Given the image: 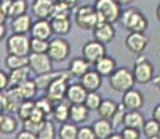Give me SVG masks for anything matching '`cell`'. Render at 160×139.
<instances>
[{
  "instance_id": "3",
  "label": "cell",
  "mask_w": 160,
  "mask_h": 139,
  "mask_svg": "<svg viewBox=\"0 0 160 139\" xmlns=\"http://www.w3.org/2000/svg\"><path fill=\"white\" fill-rule=\"evenodd\" d=\"M93 7L96 10L100 22L114 24L121 20V6L114 0H95Z\"/></svg>"
},
{
  "instance_id": "30",
  "label": "cell",
  "mask_w": 160,
  "mask_h": 139,
  "mask_svg": "<svg viewBox=\"0 0 160 139\" xmlns=\"http://www.w3.org/2000/svg\"><path fill=\"white\" fill-rule=\"evenodd\" d=\"M70 109H71V104L67 100L61 102V103H57L56 106H54L53 114H52L54 121L60 122V124H64V122L70 121Z\"/></svg>"
},
{
  "instance_id": "25",
  "label": "cell",
  "mask_w": 160,
  "mask_h": 139,
  "mask_svg": "<svg viewBox=\"0 0 160 139\" xmlns=\"http://www.w3.org/2000/svg\"><path fill=\"white\" fill-rule=\"evenodd\" d=\"M31 68L29 67H24L20 70H14L10 71L8 75H10V88H15V86L22 85L24 82L29 81L31 79Z\"/></svg>"
},
{
  "instance_id": "53",
  "label": "cell",
  "mask_w": 160,
  "mask_h": 139,
  "mask_svg": "<svg viewBox=\"0 0 160 139\" xmlns=\"http://www.w3.org/2000/svg\"><path fill=\"white\" fill-rule=\"evenodd\" d=\"M6 36V25L4 24H2V25H0V38H4Z\"/></svg>"
},
{
  "instance_id": "54",
  "label": "cell",
  "mask_w": 160,
  "mask_h": 139,
  "mask_svg": "<svg viewBox=\"0 0 160 139\" xmlns=\"http://www.w3.org/2000/svg\"><path fill=\"white\" fill-rule=\"evenodd\" d=\"M156 20H158V22L160 24V3L158 7H156Z\"/></svg>"
},
{
  "instance_id": "43",
  "label": "cell",
  "mask_w": 160,
  "mask_h": 139,
  "mask_svg": "<svg viewBox=\"0 0 160 139\" xmlns=\"http://www.w3.org/2000/svg\"><path fill=\"white\" fill-rule=\"evenodd\" d=\"M70 13H71V10H70L67 6L56 2L50 20H53V18H70Z\"/></svg>"
},
{
  "instance_id": "51",
  "label": "cell",
  "mask_w": 160,
  "mask_h": 139,
  "mask_svg": "<svg viewBox=\"0 0 160 139\" xmlns=\"http://www.w3.org/2000/svg\"><path fill=\"white\" fill-rule=\"evenodd\" d=\"M107 139H124V138H122V135L120 134V132H114V134H112Z\"/></svg>"
},
{
  "instance_id": "55",
  "label": "cell",
  "mask_w": 160,
  "mask_h": 139,
  "mask_svg": "<svg viewBox=\"0 0 160 139\" xmlns=\"http://www.w3.org/2000/svg\"><path fill=\"white\" fill-rule=\"evenodd\" d=\"M2 2H13V0H2Z\"/></svg>"
},
{
  "instance_id": "13",
  "label": "cell",
  "mask_w": 160,
  "mask_h": 139,
  "mask_svg": "<svg viewBox=\"0 0 160 139\" xmlns=\"http://www.w3.org/2000/svg\"><path fill=\"white\" fill-rule=\"evenodd\" d=\"M56 0H33L31 6V13L36 20H50Z\"/></svg>"
},
{
  "instance_id": "24",
  "label": "cell",
  "mask_w": 160,
  "mask_h": 139,
  "mask_svg": "<svg viewBox=\"0 0 160 139\" xmlns=\"http://www.w3.org/2000/svg\"><path fill=\"white\" fill-rule=\"evenodd\" d=\"M89 109L85 104H71L70 109V121L74 124H84L89 118Z\"/></svg>"
},
{
  "instance_id": "33",
  "label": "cell",
  "mask_w": 160,
  "mask_h": 139,
  "mask_svg": "<svg viewBox=\"0 0 160 139\" xmlns=\"http://www.w3.org/2000/svg\"><path fill=\"white\" fill-rule=\"evenodd\" d=\"M141 131H142V135L146 139H158L160 134V124L153 118L146 120L145 124H143V128Z\"/></svg>"
},
{
  "instance_id": "12",
  "label": "cell",
  "mask_w": 160,
  "mask_h": 139,
  "mask_svg": "<svg viewBox=\"0 0 160 139\" xmlns=\"http://www.w3.org/2000/svg\"><path fill=\"white\" fill-rule=\"evenodd\" d=\"M121 104L127 109V111L141 110L143 107V104H145V97H143L141 91L132 88L130 91L125 92V93H122Z\"/></svg>"
},
{
  "instance_id": "46",
  "label": "cell",
  "mask_w": 160,
  "mask_h": 139,
  "mask_svg": "<svg viewBox=\"0 0 160 139\" xmlns=\"http://www.w3.org/2000/svg\"><path fill=\"white\" fill-rule=\"evenodd\" d=\"M10 89V75L6 71H0V91L4 92Z\"/></svg>"
},
{
  "instance_id": "48",
  "label": "cell",
  "mask_w": 160,
  "mask_h": 139,
  "mask_svg": "<svg viewBox=\"0 0 160 139\" xmlns=\"http://www.w3.org/2000/svg\"><path fill=\"white\" fill-rule=\"evenodd\" d=\"M57 3H61V4L67 6L70 10H74V8L78 7V0H56Z\"/></svg>"
},
{
  "instance_id": "31",
  "label": "cell",
  "mask_w": 160,
  "mask_h": 139,
  "mask_svg": "<svg viewBox=\"0 0 160 139\" xmlns=\"http://www.w3.org/2000/svg\"><path fill=\"white\" fill-rule=\"evenodd\" d=\"M78 129L79 127H77V124H74L71 121H67L64 124H60L57 131V137L58 139H77Z\"/></svg>"
},
{
  "instance_id": "17",
  "label": "cell",
  "mask_w": 160,
  "mask_h": 139,
  "mask_svg": "<svg viewBox=\"0 0 160 139\" xmlns=\"http://www.w3.org/2000/svg\"><path fill=\"white\" fill-rule=\"evenodd\" d=\"M0 103H2L3 113L13 114V113H17L18 107H20L21 103H22V100L15 96L14 92L11 91V89H8V91H4L0 93Z\"/></svg>"
},
{
  "instance_id": "14",
  "label": "cell",
  "mask_w": 160,
  "mask_h": 139,
  "mask_svg": "<svg viewBox=\"0 0 160 139\" xmlns=\"http://www.w3.org/2000/svg\"><path fill=\"white\" fill-rule=\"evenodd\" d=\"M92 33H93L95 41L103 43V45H109V43H112L116 38V28L113 24L100 22L99 25L92 31Z\"/></svg>"
},
{
  "instance_id": "7",
  "label": "cell",
  "mask_w": 160,
  "mask_h": 139,
  "mask_svg": "<svg viewBox=\"0 0 160 139\" xmlns=\"http://www.w3.org/2000/svg\"><path fill=\"white\" fill-rule=\"evenodd\" d=\"M6 50H7V54L28 57L31 54V38L27 35L13 33L6 41Z\"/></svg>"
},
{
  "instance_id": "52",
  "label": "cell",
  "mask_w": 160,
  "mask_h": 139,
  "mask_svg": "<svg viewBox=\"0 0 160 139\" xmlns=\"http://www.w3.org/2000/svg\"><path fill=\"white\" fill-rule=\"evenodd\" d=\"M153 83H155V86L159 89V92H160V74L155 77V79H153Z\"/></svg>"
},
{
  "instance_id": "15",
  "label": "cell",
  "mask_w": 160,
  "mask_h": 139,
  "mask_svg": "<svg viewBox=\"0 0 160 139\" xmlns=\"http://www.w3.org/2000/svg\"><path fill=\"white\" fill-rule=\"evenodd\" d=\"M31 38L35 39H45V41H50L53 33V28H52L50 20H36L31 28Z\"/></svg>"
},
{
  "instance_id": "18",
  "label": "cell",
  "mask_w": 160,
  "mask_h": 139,
  "mask_svg": "<svg viewBox=\"0 0 160 139\" xmlns=\"http://www.w3.org/2000/svg\"><path fill=\"white\" fill-rule=\"evenodd\" d=\"M11 91L14 92V95L21 100H33L36 92L39 91L38 86H36L35 79H29V81L24 82L22 85L15 86V88H10Z\"/></svg>"
},
{
  "instance_id": "32",
  "label": "cell",
  "mask_w": 160,
  "mask_h": 139,
  "mask_svg": "<svg viewBox=\"0 0 160 139\" xmlns=\"http://www.w3.org/2000/svg\"><path fill=\"white\" fill-rule=\"evenodd\" d=\"M4 64L8 71L20 70V68H24V67H28V57L7 54V57H6V60H4Z\"/></svg>"
},
{
  "instance_id": "22",
  "label": "cell",
  "mask_w": 160,
  "mask_h": 139,
  "mask_svg": "<svg viewBox=\"0 0 160 139\" xmlns=\"http://www.w3.org/2000/svg\"><path fill=\"white\" fill-rule=\"evenodd\" d=\"M117 68H118V67H117L116 58L112 57V56H107V54L104 56L103 58H100L93 66V70L96 71V72H99L103 78L104 77H110Z\"/></svg>"
},
{
  "instance_id": "44",
  "label": "cell",
  "mask_w": 160,
  "mask_h": 139,
  "mask_svg": "<svg viewBox=\"0 0 160 139\" xmlns=\"http://www.w3.org/2000/svg\"><path fill=\"white\" fill-rule=\"evenodd\" d=\"M120 134L122 135L124 139H141V135H142V131L137 128H128V127H122L121 132Z\"/></svg>"
},
{
  "instance_id": "40",
  "label": "cell",
  "mask_w": 160,
  "mask_h": 139,
  "mask_svg": "<svg viewBox=\"0 0 160 139\" xmlns=\"http://www.w3.org/2000/svg\"><path fill=\"white\" fill-rule=\"evenodd\" d=\"M56 138H57L56 125H54L53 121L48 120L45 127H43V129L38 134V139H56Z\"/></svg>"
},
{
  "instance_id": "26",
  "label": "cell",
  "mask_w": 160,
  "mask_h": 139,
  "mask_svg": "<svg viewBox=\"0 0 160 139\" xmlns=\"http://www.w3.org/2000/svg\"><path fill=\"white\" fill-rule=\"evenodd\" d=\"M17 127H18L17 118H15L13 114L2 113V116H0V131H2V134H4V135L14 134L17 131Z\"/></svg>"
},
{
  "instance_id": "34",
  "label": "cell",
  "mask_w": 160,
  "mask_h": 139,
  "mask_svg": "<svg viewBox=\"0 0 160 139\" xmlns=\"http://www.w3.org/2000/svg\"><path fill=\"white\" fill-rule=\"evenodd\" d=\"M35 110H36V102L35 100H24L17 110V117L20 120H22V121H25V120L31 118V116L33 114Z\"/></svg>"
},
{
  "instance_id": "20",
  "label": "cell",
  "mask_w": 160,
  "mask_h": 139,
  "mask_svg": "<svg viewBox=\"0 0 160 139\" xmlns=\"http://www.w3.org/2000/svg\"><path fill=\"white\" fill-rule=\"evenodd\" d=\"M91 70V64L85 60L84 57H72L68 61V72L72 78H79L81 79L88 71Z\"/></svg>"
},
{
  "instance_id": "29",
  "label": "cell",
  "mask_w": 160,
  "mask_h": 139,
  "mask_svg": "<svg viewBox=\"0 0 160 139\" xmlns=\"http://www.w3.org/2000/svg\"><path fill=\"white\" fill-rule=\"evenodd\" d=\"M53 33L56 36H66L71 32V20L70 18H53L50 20Z\"/></svg>"
},
{
  "instance_id": "38",
  "label": "cell",
  "mask_w": 160,
  "mask_h": 139,
  "mask_svg": "<svg viewBox=\"0 0 160 139\" xmlns=\"http://www.w3.org/2000/svg\"><path fill=\"white\" fill-rule=\"evenodd\" d=\"M102 102H103V99L98 92H91V93H88L84 104L89 109V111H98L100 104H102Z\"/></svg>"
},
{
  "instance_id": "42",
  "label": "cell",
  "mask_w": 160,
  "mask_h": 139,
  "mask_svg": "<svg viewBox=\"0 0 160 139\" xmlns=\"http://www.w3.org/2000/svg\"><path fill=\"white\" fill-rule=\"evenodd\" d=\"M125 114H127V109H125L124 106H122L121 103L118 104V109H117L114 117H113L110 121H112V124L114 128H118L120 125L124 127V118H125Z\"/></svg>"
},
{
  "instance_id": "5",
  "label": "cell",
  "mask_w": 160,
  "mask_h": 139,
  "mask_svg": "<svg viewBox=\"0 0 160 139\" xmlns=\"http://www.w3.org/2000/svg\"><path fill=\"white\" fill-rule=\"evenodd\" d=\"M70 77H71L70 72L61 71L60 75L48 86V89L45 91V96L50 99L54 104L64 102L67 96V89H68L70 85Z\"/></svg>"
},
{
  "instance_id": "35",
  "label": "cell",
  "mask_w": 160,
  "mask_h": 139,
  "mask_svg": "<svg viewBox=\"0 0 160 139\" xmlns=\"http://www.w3.org/2000/svg\"><path fill=\"white\" fill-rule=\"evenodd\" d=\"M28 11V3L27 0H13L10 3V8H8V18H15L20 15L27 14Z\"/></svg>"
},
{
  "instance_id": "1",
  "label": "cell",
  "mask_w": 160,
  "mask_h": 139,
  "mask_svg": "<svg viewBox=\"0 0 160 139\" xmlns=\"http://www.w3.org/2000/svg\"><path fill=\"white\" fill-rule=\"evenodd\" d=\"M120 21H121L122 27L128 31V33L131 32L145 33V31L148 29V25H149V21L145 17V14L134 7H127L125 10H122L121 20Z\"/></svg>"
},
{
  "instance_id": "21",
  "label": "cell",
  "mask_w": 160,
  "mask_h": 139,
  "mask_svg": "<svg viewBox=\"0 0 160 139\" xmlns=\"http://www.w3.org/2000/svg\"><path fill=\"white\" fill-rule=\"evenodd\" d=\"M102 79H103V77L100 75L99 72H96L95 70H89L88 72L81 78L79 82H81L82 86L91 93V92L99 91L100 86H102Z\"/></svg>"
},
{
  "instance_id": "4",
  "label": "cell",
  "mask_w": 160,
  "mask_h": 139,
  "mask_svg": "<svg viewBox=\"0 0 160 139\" xmlns=\"http://www.w3.org/2000/svg\"><path fill=\"white\" fill-rule=\"evenodd\" d=\"M109 83L110 88L117 93H125L127 91L134 88L135 85V78L132 70L127 67H120L117 68L112 75L109 77Z\"/></svg>"
},
{
  "instance_id": "39",
  "label": "cell",
  "mask_w": 160,
  "mask_h": 139,
  "mask_svg": "<svg viewBox=\"0 0 160 139\" xmlns=\"http://www.w3.org/2000/svg\"><path fill=\"white\" fill-rule=\"evenodd\" d=\"M49 45H50V41L31 38V53H39V54L48 53Z\"/></svg>"
},
{
  "instance_id": "47",
  "label": "cell",
  "mask_w": 160,
  "mask_h": 139,
  "mask_svg": "<svg viewBox=\"0 0 160 139\" xmlns=\"http://www.w3.org/2000/svg\"><path fill=\"white\" fill-rule=\"evenodd\" d=\"M15 139H38V135L22 129V131H20L17 135H15Z\"/></svg>"
},
{
  "instance_id": "23",
  "label": "cell",
  "mask_w": 160,
  "mask_h": 139,
  "mask_svg": "<svg viewBox=\"0 0 160 139\" xmlns=\"http://www.w3.org/2000/svg\"><path fill=\"white\" fill-rule=\"evenodd\" d=\"M92 128H93V132L98 139H107L112 134H114V127L110 120L98 118L92 124Z\"/></svg>"
},
{
  "instance_id": "45",
  "label": "cell",
  "mask_w": 160,
  "mask_h": 139,
  "mask_svg": "<svg viewBox=\"0 0 160 139\" xmlns=\"http://www.w3.org/2000/svg\"><path fill=\"white\" fill-rule=\"evenodd\" d=\"M77 139H98L93 132V128L89 125H84L78 129V137Z\"/></svg>"
},
{
  "instance_id": "9",
  "label": "cell",
  "mask_w": 160,
  "mask_h": 139,
  "mask_svg": "<svg viewBox=\"0 0 160 139\" xmlns=\"http://www.w3.org/2000/svg\"><path fill=\"white\" fill-rule=\"evenodd\" d=\"M28 67L35 75H43L53 71V61L48 53H31L28 56Z\"/></svg>"
},
{
  "instance_id": "2",
  "label": "cell",
  "mask_w": 160,
  "mask_h": 139,
  "mask_svg": "<svg viewBox=\"0 0 160 139\" xmlns=\"http://www.w3.org/2000/svg\"><path fill=\"white\" fill-rule=\"evenodd\" d=\"M74 22L82 31H93L100 24V21L93 6L82 4L74 11Z\"/></svg>"
},
{
  "instance_id": "50",
  "label": "cell",
  "mask_w": 160,
  "mask_h": 139,
  "mask_svg": "<svg viewBox=\"0 0 160 139\" xmlns=\"http://www.w3.org/2000/svg\"><path fill=\"white\" fill-rule=\"evenodd\" d=\"M114 2H116V3H118V4L121 6V7H125V8H127L128 6H130L131 3L134 2V0H114Z\"/></svg>"
},
{
  "instance_id": "27",
  "label": "cell",
  "mask_w": 160,
  "mask_h": 139,
  "mask_svg": "<svg viewBox=\"0 0 160 139\" xmlns=\"http://www.w3.org/2000/svg\"><path fill=\"white\" fill-rule=\"evenodd\" d=\"M145 117L141 113V110H135V111H127L124 118V127L128 128H137V129H142L143 124H145Z\"/></svg>"
},
{
  "instance_id": "37",
  "label": "cell",
  "mask_w": 160,
  "mask_h": 139,
  "mask_svg": "<svg viewBox=\"0 0 160 139\" xmlns=\"http://www.w3.org/2000/svg\"><path fill=\"white\" fill-rule=\"evenodd\" d=\"M46 121H48V120H45V121H39V120L28 118V120H25V121H22V129H25V131H29V132H32V134L38 135L39 132L43 129Z\"/></svg>"
},
{
  "instance_id": "6",
  "label": "cell",
  "mask_w": 160,
  "mask_h": 139,
  "mask_svg": "<svg viewBox=\"0 0 160 139\" xmlns=\"http://www.w3.org/2000/svg\"><path fill=\"white\" fill-rule=\"evenodd\" d=\"M132 74H134L135 83H138V85H146V83L153 82L156 77L155 67L145 56H138L137 57L134 67H132Z\"/></svg>"
},
{
  "instance_id": "16",
  "label": "cell",
  "mask_w": 160,
  "mask_h": 139,
  "mask_svg": "<svg viewBox=\"0 0 160 139\" xmlns=\"http://www.w3.org/2000/svg\"><path fill=\"white\" fill-rule=\"evenodd\" d=\"M88 93L89 92L82 86L81 82H72L70 83L68 89H67L66 100L70 104H84Z\"/></svg>"
},
{
  "instance_id": "49",
  "label": "cell",
  "mask_w": 160,
  "mask_h": 139,
  "mask_svg": "<svg viewBox=\"0 0 160 139\" xmlns=\"http://www.w3.org/2000/svg\"><path fill=\"white\" fill-rule=\"evenodd\" d=\"M152 118L156 120V121L160 124V103H158L152 110Z\"/></svg>"
},
{
  "instance_id": "19",
  "label": "cell",
  "mask_w": 160,
  "mask_h": 139,
  "mask_svg": "<svg viewBox=\"0 0 160 139\" xmlns=\"http://www.w3.org/2000/svg\"><path fill=\"white\" fill-rule=\"evenodd\" d=\"M33 25L32 17L27 13L20 17H15L10 21V28L13 31V33H20V35H27L31 32V28Z\"/></svg>"
},
{
  "instance_id": "36",
  "label": "cell",
  "mask_w": 160,
  "mask_h": 139,
  "mask_svg": "<svg viewBox=\"0 0 160 139\" xmlns=\"http://www.w3.org/2000/svg\"><path fill=\"white\" fill-rule=\"evenodd\" d=\"M61 71H52V72H48V74H43V75H36L35 77V82H36V86H38L39 91H46L48 86L50 85L54 79L60 75Z\"/></svg>"
},
{
  "instance_id": "28",
  "label": "cell",
  "mask_w": 160,
  "mask_h": 139,
  "mask_svg": "<svg viewBox=\"0 0 160 139\" xmlns=\"http://www.w3.org/2000/svg\"><path fill=\"white\" fill-rule=\"evenodd\" d=\"M117 109H118L117 102H114L113 99H103L102 104H100L99 110H98V116H99V118L112 120L114 117Z\"/></svg>"
},
{
  "instance_id": "8",
  "label": "cell",
  "mask_w": 160,
  "mask_h": 139,
  "mask_svg": "<svg viewBox=\"0 0 160 139\" xmlns=\"http://www.w3.org/2000/svg\"><path fill=\"white\" fill-rule=\"evenodd\" d=\"M70 53H71V45L66 39L60 38V36L50 39L48 54L53 63H63V61H66L70 57Z\"/></svg>"
},
{
  "instance_id": "56",
  "label": "cell",
  "mask_w": 160,
  "mask_h": 139,
  "mask_svg": "<svg viewBox=\"0 0 160 139\" xmlns=\"http://www.w3.org/2000/svg\"><path fill=\"white\" fill-rule=\"evenodd\" d=\"M158 139H160V134H159V138H158Z\"/></svg>"
},
{
  "instance_id": "11",
  "label": "cell",
  "mask_w": 160,
  "mask_h": 139,
  "mask_svg": "<svg viewBox=\"0 0 160 139\" xmlns=\"http://www.w3.org/2000/svg\"><path fill=\"white\" fill-rule=\"evenodd\" d=\"M124 45L130 53L135 54L138 57V56H142L143 52L146 50L148 45H149V38H148L145 33L131 32L125 36Z\"/></svg>"
},
{
  "instance_id": "41",
  "label": "cell",
  "mask_w": 160,
  "mask_h": 139,
  "mask_svg": "<svg viewBox=\"0 0 160 139\" xmlns=\"http://www.w3.org/2000/svg\"><path fill=\"white\" fill-rule=\"evenodd\" d=\"M54 106H56V104H54L50 99H48L46 96H42V97H39L38 100H36V107H38V109L41 110L46 117L50 116V114H53Z\"/></svg>"
},
{
  "instance_id": "10",
  "label": "cell",
  "mask_w": 160,
  "mask_h": 139,
  "mask_svg": "<svg viewBox=\"0 0 160 139\" xmlns=\"http://www.w3.org/2000/svg\"><path fill=\"white\" fill-rule=\"evenodd\" d=\"M81 56L91 64V66H95L100 58H103L104 56H106V45L92 39V41L87 42L84 46H82Z\"/></svg>"
}]
</instances>
